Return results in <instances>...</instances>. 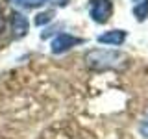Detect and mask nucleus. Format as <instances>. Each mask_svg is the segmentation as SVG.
<instances>
[{
  "label": "nucleus",
  "instance_id": "nucleus-9",
  "mask_svg": "<svg viewBox=\"0 0 148 139\" xmlns=\"http://www.w3.org/2000/svg\"><path fill=\"white\" fill-rule=\"evenodd\" d=\"M139 133H141L143 137L148 139V115L141 120V124H139Z\"/></svg>",
  "mask_w": 148,
  "mask_h": 139
},
{
  "label": "nucleus",
  "instance_id": "nucleus-8",
  "mask_svg": "<svg viewBox=\"0 0 148 139\" xmlns=\"http://www.w3.org/2000/svg\"><path fill=\"white\" fill-rule=\"evenodd\" d=\"M11 2L17 4V6H22V8H35V6H43L48 0H11Z\"/></svg>",
  "mask_w": 148,
  "mask_h": 139
},
{
  "label": "nucleus",
  "instance_id": "nucleus-10",
  "mask_svg": "<svg viewBox=\"0 0 148 139\" xmlns=\"http://www.w3.org/2000/svg\"><path fill=\"white\" fill-rule=\"evenodd\" d=\"M56 4H58V6H67L69 4V0H54Z\"/></svg>",
  "mask_w": 148,
  "mask_h": 139
},
{
  "label": "nucleus",
  "instance_id": "nucleus-7",
  "mask_svg": "<svg viewBox=\"0 0 148 139\" xmlns=\"http://www.w3.org/2000/svg\"><path fill=\"white\" fill-rule=\"evenodd\" d=\"M54 19V11L50 9V11H43V13H39V15L35 17V24L37 26H43V24H46V22H50Z\"/></svg>",
  "mask_w": 148,
  "mask_h": 139
},
{
  "label": "nucleus",
  "instance_id": "nucleus-1",
  "mask_svg": "<svg viewBox=\"0 0 148 139\" xmlns=\"http://www.w3.org/2000/svg\"><path fill=\"white\" fill-rule=\"evenodd\" d=\"M87 69L91 71H115L128 63V56L122 50H111V48H92L83 56Z\"/></svg>",
  "mask_w": 148,
  "mask_h": 139
},
{
  "label": "nucleus",
  "instance_id": "nucleus-3",
  "mask_svg": "<svg viewBox=\"0 0 148 139\" xmlns=\"http://www.w3.org/2000/svg\"><path fill=\"white\" fill-rule=\"evenodd\" d=\"M80 43H83V39H80V37H74L71 34H59V35H56V39L52 41L50 50H52V54H63V52L71 50L72 46H76Z\"/></svg>",
  "mask_w": 148,
  "mask_h": 139
},
{
  "label": "nucleus",
  "instance_id": "nucleus-4",
  "mask_svg": "<svg viewBox=\"0 0 148 139\" xmlns=\"http://www.w3.org/2000/svg\"><path fill=\"white\" fill-rule=\"evenodd\" d=\"M126 37H128V32H126V30H109V32H104V34H100L98 37H96V41H98L100 45L120 46V45H124Z\"/></svg>",
  "mask_w": 148,
  "mask_h": 139
},
{
  "label": "nucleus",
  "instance_id": "nucleus-5",
  "mask_svg": "<svg viewBox=\"0 0 148 139\" xmlns=\"http://www.w3.org/2000/svg\"><path fill=\"white\" fill-rule=\"evenodd\" d=\"M11 30H13L15 39H21V37H24L28 34V30H30V22H28V19L22 15V13L15 11L11 15Z\"/></svg>",
  "mask_w": 148,
  "mask_h": 139
},
{
  "label": "nucleus",
  "instance_id": "nucleus-2",
  "mask_svg": "<svg viewBox=\"0 0 148 139\" xmlns=\"http://www.w3.org/2000/svg\"><path fill=\"white\" fill-rule=\"evenodd\" d=\"M89 15L98 24L108 22L113 15V2L111 0H89Z\"/></svg>",
  "mask_w": 148,
  "mask_h": 139
},
{
  "label": "nucleus",
  "instance_id": "nucleus-6",
  "mask_svg": "<svg viewBox=\"0 0 148 139\" xmlns=\"http://www.w3.org/2000/svg\"><path fill=\"white\" fill-rule=\"evenodd\" d=\"M132 11L133 17L139 22H143L148 17V0H132Z\"/></svg>",
  "mask_w": 148,
  "mask_h": 139
},
{
  "label": "nucleus",
  "instance_id": "nucleus-11",
  "mask_svg": "<svg viewBox=\"0 0 148 139\" xmlns=\"http://www.w3.org/2000/svg\"><path fill=\"white\" fill-rule=\"evenodd\" d=\"M0 28H2V11H0Z\"/></svg>",
  "mask_w": 148,
  "mask_h": 139
}]
</instances>
